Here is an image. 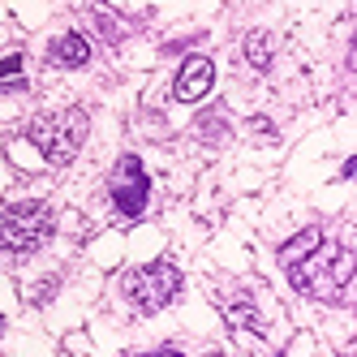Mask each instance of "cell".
<instances>
[{"mask_svg": "<svg viewBox=\"0 0 357 357\" xmlns=\"http://www.w3.org/2000/svg\"><path fill=\"white\" fill-rule=\"evenodd\" d=\"M289 275L301 293L323 297V301H344V293L353 289V250L331 245L327 259H289Z\"/></svg>", "mask_w": 357, "mask_h": 357, "instance_id": "1", "label": "cell"}, {"mask_svg": "<svg viewBox=\"0 0 357 357\" xmlns=\"http://www.w3.org/2000/svg\"><path fill=\"white\" fill-rule=\"evenodd\" d=\"M26 138L39 146V155L47 164H69L78 155V146L86 142V112L82 108H61L52 116H35Z\"/></svg>", "mask_w": 357, "mask_h": 357, "instance_id": "2", "label": "cell"}, {"mask_svg": "<svg viewBox=\"0 0 357 357\" xmlns=\"http://www.w3.org/2000/svg\"><path fill=\"white\" fill-rule=\"evenodd\" d=\"M52 237V211L43 202H13L0 211V250L31 254Z\"/></svg>", "mask_w": 357, "mask_h": 357, "instance_id": "3", "label": "cell"}, {"mask_svg": "<svg viewBox=\"0 0 357 357\" xmlns=\"http://www.w3.org/2000/svg\"><path fill=\"white\" fill-rule=\"evenodd\" d=\"M181 289V275H176L172 263H146V267H134L125 275V297H130L142 314H155L176 297Z\"/></svg>", "mask_w": 357, "mask_h": 357, "instance_id": "4", "label": "cell"}, {"mask_svg": "<svg viewBox=\"0 0 357 357\" xmlns=\"http://www.w3.org/2000/svg\"><path fill=\"white\" fill-rule=\"evenodd\" d=\"M146 190H151V185H146V172H142L138 155H125V160L116 164V172H112V202H116V211H121L125 220L142 215Z\"/></svg>", "mask_w": 357, "mask_h": 357, "instance_id": "5", "label": "cell"}, {"mask_svg": "<svg viewBox=\"0 0 357 357\" xmlns=\"http://www.w3.org/2000/svg\"><path fill=\"white\" fill-rule=\"evenodd\" d=\"M211 82H215V69H211V61L207 56H190L185 65H181V73H176V99L181 104H198L202 95L211 91Z\"/></svg>", "mask_w": 357, "mask_h": 357, "instance_id": "6", "label": "cell"}, {"mask_svg": "<svg viewBox=\"0 0 357 357\" xmlns=\"http://www.w3.org/2000/svg\"><path fill=\"white\" fill-rule=\"evenodd\" d=\"M47 56H52V65H61V69H82L86 61H91V47H86V39L82 35H61L56 43H52V52H47Z\"/></svg>", "mask_w": 357, "mask_h": 357, "instance_id": "7", "label": "cell"}, {"mask_svg": "<svg viewBox=\"0 0 357 357\" xmlns=\"http://www.w3.org/2000/svg\"><path fill=\"white\" fill-rule=\"evenodd\" d=\"M245 56H250V65H254V69H267V65H271V56H275V39H271V35H263V31H259V35H250V39H245Z\"/></svg>", "mask_w": 357, "mask_h": 357, "instance_id": "8", "label": "cell"}, {"mask_svg": "<svg viewBox=\"0 0 357 357\" xmlns=\"http://www.w3.org/2000/svg\"><path fill=\"white\" fill-rule=\"evenodd\" d=\"M17 73H22V56H5V61H0V82H13V86H22V78H17Z\"/></svg>", "mask_w": 357, "mask_h": 357, "instance_id": "9", "label": "cell"}, {"mask_svg": "<svg viewBox=\"0 0 357 357\" xmlns=\"http://www.w3.org/2000/svg\"><path fill=\"white\" fill-rule=\"evenodd\" d=\"M146 357H181V353H146Z\"/></svg>", "mask_w": 357, "mask_h": 357, "instance_id": "10", "label": "cell"}, {"mask_svg": "<svg viewBox=\"0 0 357 357\" xmlns=\"http://www.w3.org/2000/svg\"><path fill=\"white\" fill-rule=\"evenodd\" d=\"M0 336H5V319H0Z\"/></svg>", "mask_w": 357, "mask_h": 357, "instance_id": "11", "label": "cell"}]
</instances>
